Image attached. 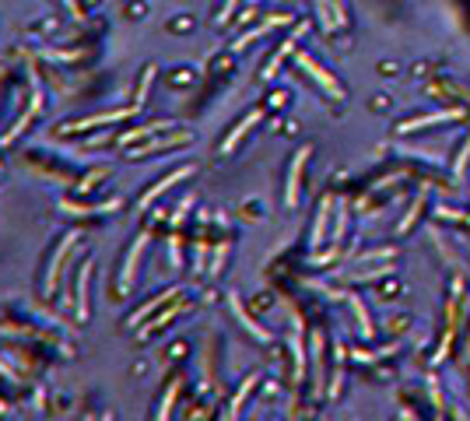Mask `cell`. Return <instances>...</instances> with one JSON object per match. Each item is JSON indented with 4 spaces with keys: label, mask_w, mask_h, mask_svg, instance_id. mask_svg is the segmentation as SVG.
Returning a JSON list of instances; mask_svg holds the SVG:
<instances>
[{
    "label": "cell",
    "mask_w": 470,
    "mask_h": 421,
    "mask_svg": "<svg viewBox=\"0 0 470 421\" xmlns=\"http://www.w3.org/2000/svg\"><path fill=\"white\" fill-rule=\"evenodd\" d=\"M299 67H302V71H309V74H312L316 81H320L323 88H327V91H330V95H334V98H344V88L334 81V78H330V71H323V67H320V64H316L312 56L299 53Z\"/></svg>",
    "instance_id": "6da1fadb"
},
{
    "label": "cell",
    "mask_w": 470,
    "mask_h": 421,
    "mask_svg": "<svg viewBox=\"0 0 470 421\" xmlns=\"http://www.w3.org/2000/svg\"><path fill=\"white\" fill-rule=\"evenodd\" d=\"M464 113L460 109H442V113H428V116H418V120H404L400 123V133H411V130H425V126L435 123H449V120H460Z\"/></svg>",
    "instance_id": "7a4b0ae2"
},
{
    "label": "cell",
    "mask_w": 470,
    "mask_h": 421,
    "mask_svg": "<svg viewBox=\"0 0 470 421\" xmlns=\"http://www.w3.org/2000/svg\"><path fill=\"white\" fill-rule=\"evenodd\" d=\"M305 158H309V148H302L299 155H295L292 172H288V193H285L288 208H295V201H299V179H302V166H305Z\"/></svg>",
    "instance_id": "3957f363"
},
{
    "label": "cell",
    "mask_w": 470,
    "mask_h": 421,
    "mask_svg": "<svg viewBox=\"0 0 470 421\" xmlns=\"http://www.w3.org/2000/svg\"><path fill=\"white\" fill-rule=\"evenodd\" d=\"M186 176H193V168H190V166H186V168H179V172H172V176H165V179H162V183H158L155 190H148V193L141 197V208H148V204H151V201H155L158 193H165L172 183H179V179H186Z\"/></svg>",
    "instance_id": "277c9868"
},
{
    "label": "cell",
    "mask_w": 470,
    "mask_h": 421,
    "mask_svg": "<svg viewBox=\"0 0 470 421\" xmlns=\"http://www.w3.org/2000/svg\"><path fill=\"white\" fill-rule=\"evenodd\" d=\"M302 32H305V25H299V32H295L292 39H288V42H285V46H281V49H277V53H274V60H270V64H267V71H263L267 78H274V74H277V67H281V60H285V56L292 53V46L299 42V36H302Z\"/></svg>",
    "instance_id": "5b68a950"
},
{
    "label": "cell",
    "mask_w": 470,
    "mask_h": 421,
    "mask_svg": "<svg viewBox=\"0 0 470 421\" xmlns=\"http://www.w3.org/2000/svg\"><path fill=\"white\" fill-rule=\"evenodd\" d=\"M257 120H260V113H250V116H246L242 123H239V126H235V130H232V137L225 141V148H221V151H232V148H235V141H239V137H242V133H246L250 126L257 123Z\"/></svg>",
    "instance_id": "8992f818"
},
{
    "label": "cell",
    "mask_w": 470,
    "mask_h": 421,
    "mask_svg": "<svg viewBox=\"0 0 470 421\" xmlns=\"http://www.w3.org/2000/svg\"><path fill=\"white\" fill-rule=\"evenodd\" d=\"M327 218H330V201H323V208H320V218H316V228H312V243H316V246L323 243V228H327Z\"/></svg>",
    "instance_id": "52a82bcc"
},
{
    "label": "cell",
    "mask_w": 470,
    "mask_h": 421,
    "mask_svg": "<svg viewBox=\"0 0 470 421\" xmlns=\"http://www.w3.org/2000/svg\"><path fill=\"white\" fill-rule=\"evenodd\" d=\"M141 250H144V239H137V243H133V250H130V256H127V267H123V288H127L130 278H133V263H137Z\"/></svg>",
    "instance_id": "ba28073f"
},
{
    "label": "cell",
    "mask_w": 470,
    "mask_h": 421,
    "mask_svg": "<svg viewBox=\"0 0 470 421\" xmlns=\"http://www.w3.org/2000/svg\"><path fill=\"white\" fill-rule=\"evenodd\" d=\"M351 305H354V313H358V323H362V337H372V323H369V313H365V305L351 295Z\"/></svg>",
    "instance_id": "9c48e42d"
},
{
    "label": "cell",
    "mask_w": 470,
    "mask_h": 421,
    "mask_svg": "<svg viewBox=\"0 0 470 421\" xmlns=\"http://www.w3.org/2000/svg\"><path fill=\"white\" fill-rule=\"evenodd\" d=\"M78 292H81V298H78V313H81V316H88V267L85 270H81V278H78Z\"/></svg>",
    "instance_id": "30bf717a"
},
{
    "label": "cell",
    "mask_w": 470,
    "mask_h": 421,
    "mask_svg": "<svg viewBox=\"0 0 470 421\" xmlns=\"http://www.w3.org/2000/svg\"><path fill=\"white\" fill-rule=\"evenodd\" d=\"M467 162H470V141L464 144V155H460V162H456V168H467Z\"/></svg>",
    "instance_id": "8fae6325"
},
{
    "label": "cell",
    "mask_w": 470,
    "mask_h": 421,
    "mask_svg": "<svg viewBox=\"0 0 470 421\" xmlns=\"http://www.w3.org/2000/svg\"><path fill=\"white\" fill-rule=\"evenodd\" d=\"M232 7H235V0H228V4H225V14H221L218 21H228V14H232Z\"/></svg>",
    "instance_id": "7c38bea8"
}]
</instances>
